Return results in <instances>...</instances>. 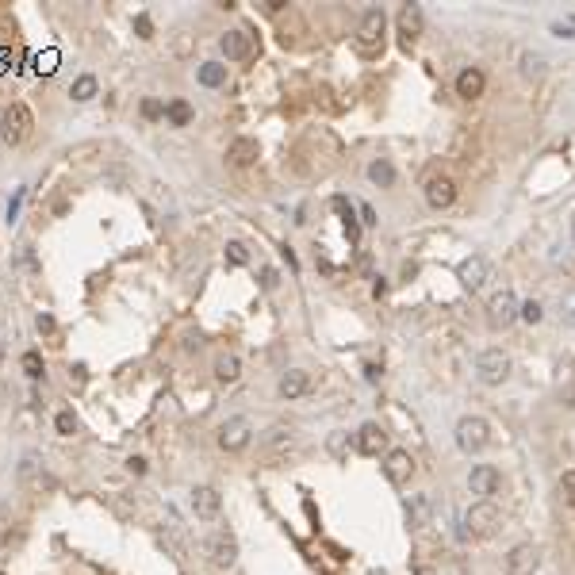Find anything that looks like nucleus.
<instances>
[{
    "mask_svg": "<svg viewBox=\"0 0 575 575\" xmlns=\"http://www.w3.org/2000/svg\"><path fill=\"white\" fill-rule=\"evenodd\" d=\"M498 525H503V510H498L491 498H479V503L468 506V514H464V533L468 537L487 541V537L498 533Z\"/></svg>",
    "mask_w": 575,
    "mask_h": 575,
    "instance_id": "1",
    "label": "nucleus"
},
{
    "mask_svg": "<svg viewBox=\"0 0 575 575\" xmlns=\"http://www.w3.org/2000/svg\"><path fill=\"white\" fill-rule=\"evenodd\" d=\"M31 127H35V116H31V108H27V104H8L4 116H0V138H4L8 146L27 143Z\"/></svg>",
    "mask_w": 575,
    "mask_h": 575,
    "instance_id": "2",
    "label": "nucleus"
},
{
    "mask_svg": "<svg viewBox=\"0 0 575 575\" xmlns=\"http://www.w3.org/2000/svg\"><path fill=\"white\" fill-rule=\"evenodd\" d=\"M487 441H491V426H487V418H479V414H464V418L457 422V445L464 452H484Z\"/></svg>",
    "mask_w": 575,
    "mask_h": 575,
    "instance_id": "3",
    "label": "nucleus"
},
{
    "mask_svg": "<svg viewBox=\"0 0 575 575\" xmlns=\"http://www.w3.org/2000/svg\"><path fill=\"white\" fill-rule=\"evenodd\" d=\"M510 376V357L503 350H484L476 357V380L487 384V388H498V384Z\"/></svg>",
    "mask_w": 575,
    "mask_h": 575,
    "instance_id": "4",
    "label": "nucleus"
},
{
    "mask_svg": "<svg viewBox=\"0 0 575 575\" xmlns=\"http://www.w3.org/2000/svg\"><path fill=\"white\" fill-rule=\"evenodd\" d=\"M16 476H20V484L27 487V491H35V495H50L54 487H58V479L46 472L43 460L35 457V452H27V457L20 460V472H16Z\"/></svg>",
    "mask_w": 575,
    "mask_h": 575,
    "instance_id": "5",
    "label": "nucleus"
},
{
    "mask_svg": "<svg viewBox=\"0 0 575 575\" xmlns=\"http://www.w3.org/2000/svg\"><path fill=\"white\" fill-rule=\"evenodd\" d=\"M250 437H253V426H250V418H226L223 426H219V449L223 452H242L250 445Z\"/></svg>",
    "mask_w": 575,
    "mask_h": 575,
    "instance_id": "6",
    "label": "nucleus"
},
{
    "mask_svg": "<svg viewBox=\"0 0 575 575\" xmlns=\"http://www.w3.org/2000/svg\"><path fill=\"white\" fill-rule=\"evenodd\" d=\"M384 476H388V484L395 487H407L411 484V476H414V457L407 449H388L384 452Z\"/></svg>",
    "mask_w": 575,
    "mask_h": 575,
    "instance_id": "7",
    "label": "nucleus"
},
{
    "mask_svg": "<svg viewBox=\"0 0 575 575\" xmlns=\"http://www.w3.org/2000/svg\"><path fill=\"white\" fill-rule=\"evenodd\" d=\"M537 564H541V549L533 541H522L506 552V575H533Z\"/></svg>",
    "mask_w": 575,
    "mask_h": 575,
    "instance_id": "8",
    "label": "nucleus"
},
{
    "mask_svg": "<svg viewBox=\"0 0 575 575\" xmlns=\"http://www.w3.org/2000/svg\"><path fill=\"white\" fill-rule=\"evenodd\" d=\"M452 200H457V181L452 177H445V173L426 177V203L433 211H445V207H452Z\"/></svg>",
    "mask_w": 575,
    "mask_h": 575,
    "instance_id": "9",
    "label": "nucleus"
},
{
    "mask_svg": "<svg viewBox=\"0 0 575 575\" xmlns=\"http://www.w3.org/2000/svg\"><path fill=\"white\" fill-rule=\"evenodd\" d=\"M518 307H522V303H518V296H514L510 288H503V291H495V296H491L487 315H491L495 326H510L514 318H518Z\"/></svg>",
    "mask_w": 575,
    "mask_h": 575,
    "instance_id": "10",
    "label": "nucleus"
},
{
    "mask_svg": "<svg viewBox=\"0 0 575 575\" xmlns=\"http://www.w3.org/2000/svg\"><path fill=\"white\" fill-rule=\"evenodd\" d=\"M487 272H491V265H487V257H479V253H472V257H464V261H460L457 277H460V284H464L468 291H479V288L487 284Z\"/></svg>",
    "mask_w": 575,
    "mask_h": 575,
    "instance_id": "11",
    "label": "nucleus"
},
{
    "mask_svg": "<svg viewBox=\"0 0 575 575\" xmlns=\"http://www.w3.org/2000/svg\"><path fill=\"white\" fill-rule=\"evenodd\" d=\"M357 449H361L364 457H380V452H388V430H384L380 422H364V426L357 430Z\"/></svg>",
    "mask_w": 575,
    "mask_h": 575,
    "instance_id": "12",
    "label": "nucleus"
},
{
    "mask_svg": "<svg viewBox=\"0 0 575 575\" xmlns=\"http://www.w3.org/2000/svg\"><path fill=\"white\" fill-rule=\"evenodd\" d=\"M468 491L479 495V498H491L498 491V468L495 464H476L468 472Z\"/></svg>",
    "mask_w": 575,
    "mask_h": 575,
    "instance_id": "13",
    "label": "nucleus"
},
{
    "mask_svg": "<svg viewBox=\"0 0 575 575\" xmlns=\"http://www.w3.org/2000/svg\"><path fill=\"white\" fill-rule=\"evenodd\" d=\"M192 510L196 518H203V522H215L223 510V495L215 491V487H196L192 491Z\"/></svg>",
    "mask_w": 575,
    "mask_h": 575,
    "instance_id": "14",
    "label": "nucleus"
},
{
    "mask_svg": "<svg viewBox=\"0 0 575 575\" xmlns=\"http://www.w3.org/2000/svg\"><path fill=\"white\" fill-rule=\"evenodd\" d=\"M219 50L226 54V62H242L253 54V35L250 31H226L219 39Z\"/></svg>",
    "mask_w": 575,
    "mask_h": 575,
    "instance_id": "15",
    "label": "nucleus"
},
{
    "mask_svg": "<svg viewBox=\"0 0 575 575\" xmlns=\"http://www.w3.org/2000/svg\"><path fill=\"white\" fill-rule=\"evenodd\" d=\"M384 23H388V20H384L380 8L364 12V16H361V27H357V43H361L364 50H369V46H376V43L384 39Z\"/></svg>",
    "mask_w": 575,
    "mask_h": 575,
    "instance_id": "16",
    "label": "nucleus"
},
{
    "mask_svg": "<svg viewBox=\"0 0 575 575\" xmlns=\"http://www.w3.org/2000/svg\"><path fill=\"white\" fill-rule=\"evenodd\" d=\"M207 552H211V564L230 568V564L238 560V541H234L230 533H215L211 541H207Z\"/></svg>",
    "mask_w": 575,
    "mask_h": 575,
    "instance_id": "17",
    "label": "nucleus"
},
{
    "mask_svg": "<svg viewBox=\"0 0 575 575\" xmlns=\"http://www.w3.org/2000/svg\"><path fill=\"white\" fill-rule=\"evenodd\" d=\"M261 157V146H257V138H234L230 150H226V162H230L234 169H246L253 165Z\"/></svg>",
    "mask_w": 575,
    "mask_h": 575,
    "instance_id": "18",
    "label": "nucleus"
},
{
    "mask_svg": "<svg viewBox=\"0 0 575 575\" xmlns=\"http://www.w3.org/2000/svg\"><path fill=\"white\" fill-rule=\"evenodd\" d=\"M484 89H487V77H484V69H476V65H468V69H460V73H457V96H464V100H476V96H484Z\"/></svg>",
    "mask_w": 575,
    "mask_h": 575,
    "instance_id": "19",
    "label": "nucleus"
},
{
    "mask_svg": "<svg viewBox=\"0 0 575 575\" xmlns=\"http://www.w3.org/2000/svg\"><path fill=\"white\" fill-rule=\"evenodd\" d=\"M422 27H426V16H422L418 4H403L399 8V35L403 43H414L422 35Z\"/></svg>",
    "mask_w": 575,
    "mask_h": 575,
    "instance_id": "20",
    "label": "nucleus"
},
{
    "mask_svg": "<svg viewBox=\"0 0 575 575\" xmlns=\"http://www.w3.org/2000/svg\"><path fill=\"white\" fill-rule=\"evenodd\" d=\"M277 391L284 395V399H299V395H307V391H311V372H303V369H288L284 376H280Z\"/></svg>",
    "mask_w": 575,
    "mask_h": 575,
    "instance_id": "21",
    "label": "nucleus"
},
{
    "mask_svg": "<svg viewBox=\"0 0 575 575\" xmlns=\"http://www.w3.org/2000/svg\"><path fill=\"white\" fill-rule=\"evenodd\" d=\"M430 518H433V498H430V495H411V503H407V522H411V530H426Z\"/></svg>",
    "mask_w": 575,
    "mask_h": 575,
    "instance_id": "22",
    "label": "nucleus"
},
{
    "mask_svg": "<svg viewBox=\"0 0 575 575\" xmlns=\"http://www.w3.org/2000/svg\"><path fill=\"white\" fill-rule=\"evenodd\" d=\"M265 449H269V457H284V452L296 449V437H291V430H284V426H272L265 433Z\"/></svg>",
    "mask_w": 575,
    "mask_h": 575,
    "instance_id": "23",
    "label": "nucleus"
},
{
    "mask_svg": "<svg viewBox=\"0 0 575 575\" xmlns=\"http://www.w3.org/2000/svg\"><path fill=\"white\" fill-rule=\"evenodd\" d=\"M238 376H242V361L234 353L215 357V380H219V384H234Z\"/></svg>",
    "mask_w": 575,
    "mask_h": 575,
    "instance_id": "24",
    "label": "nucleus"
},
{
    "mask_svg": "<svg viewBox=\"0 0 575 575\" xmlns=\"http://www.w3.org/2000/svg\"><path fill=\"white\" fill-rule=\"evenodd\" d=\"M96 89H100V84H96V77H92V73H81V77L69 84V96L77 100V104H89L92 96H96Z\"/></svg>",
    "mask_w": 575,
    "mask_h": 575,
    "instance_id": "25",
    "label": "nucleus"
},
{
    "mask_svg": "<svg viewBox=\"0 0 575 575\" xmlns=\"http://www.w3.org/2000/svg\"><path fill=\"white\" fill-rule=\"evenodd\" d=\"M165 119L173 127H188V123H192V108H188V100H169L165 104Z\"/></svg>",
    "mask_w": 575,
    "mask_h": 575,
    "instance_id": "26",
    "label": "nucleus"
},
{
    "mask_svg": "<svg viewBox=\"0 0 575 575\" xmlns=\"http://www.w3.org/2000/svg\"><path fill=\"white\" fill-rule=\"evenodd\" d=\"M200 84H207V89H219V84H226V65L223 62H203L200 65Z\"/></svg>",
    "mask_w": 575,
    "mask_h": 575,
    "instance_id": "27",
    "label": "nucleus"
},
{
    "mask_svg": "<svg viewBox=\"0 0 575 575\" xmlns=\"http://www.w3.org/2000/svg\"><path fill=\"white\" fill-rule=\"evenodd\" d=\"M369 181L380 184V188H391V184H395V165L384 162V157H380V162H372V165H369Z\"/></svg>",
    "mask_w": 575,
    "mask_h": 575,
    "instance_id": "28",
    "label": "nucleus"
},
{
    "mask_svg": "<svg viewBox=\"0 0 575 575\" xmlns=\"http://www.w3.org/2000/svg\"><path fill=\"white\" fill-rule=\"evenodd\" d=\"M545 65H549V62H545V54H537V50H525L522 54V73H525V77H541Z\"/></svg>",
    "mask_w": 575,
    "mask_h": 575,
    "instance_id": "29",
    "label": "nucleus"
},
{
    "mask_svg": "<svg viewBox=\"0 0 575 575\" xmlns=\"http://www.w3.org/2000/svg\"><path fill=\"white\" fill-rule=\"evenodd\" d=\"M77 426H81V422H77V414H73V411H58V418H54V430H58L62 437H73V433H77Z\"/></svg>",
    "mask_w": 575,
    "mask_h": 575,
    "instance_id": "30",
    "label": "nucleus"
},
{
    "mask_svg": "<svg viewBox=\"0 0 575 575\" xmlns=\"http://www.w3.org/2000/svg\"><path fill=\"white\" fill-rule=\"evenodd\" d=\"M20 369H23L27 376H31V380H43V372H46L39 353H23V357H20Z\"/></svg>",
    "mask_w": 575,
    "mask_h": 575,
    "instance_id": "31",
    "label": "nucleus"
},
{
    "mask_svg": "<svg viewBox=\"0 0 575 575\" xmlns=\"http://www.w3.org/2000/svg\"><path fill=\"white\" fill-rule=\"evenodd\" d=\"M560 498H564L568 506H575V468L560 476Z\"/></svg>",
    "mask_w": 575,
    "mask_h": 575,
    "instance_id": "32",
    "label": "nucleus"
},
{
    "mask_svg": "<svg viewBox=\"0 0 575 575\" xmlns=\"http://www.w3.org/2000/svg\"><path fill=\"white\" fill-rule=\"evenodd\" d=\"M541 315H545V307L537 303V299H530V303L518 307V318H525V323H541Z\"/></svg>",
    "mask_w": 575,
    "mask_h": 575,
    "instance_id": "33",
    "label": "nucleus"
},
{
    "mask_svg": "<svg viewBox=\"0 0 575 575\" xmlns=\"http://www.w3.org/2000/svg\"><path fill=\"white\" fill-rule=\"evenodd\" d=\"M560 318L568 326H575V291H568V296L560 299Z\"/></svg>",
    "mask_w": 575,
    "mask_h": 575,
    "instance_id": "34",
    "label": "nucleus"
},
{
    "mask_svg": "<svg viewBox=\"0 0 575 575\" xmlns=\"http://www.w3.org/2000/svg\"><path fill=\"white\" fill-rule=\"evenodd\" d=\"M226 257H230L234 265H246L250 253H246V246H242V242H226Z\"/></svg>",
    "mask_w": 575,
    "mask_h": 575,
    "instance_id": "35",
    "label": "nucleus"
},
{
    "mask_svg": "<svg viewBox=\"0 0 575 575\" xmlns=\"http://www.w3.org/2000/svg\"><path fill=\"white\" fill-rule=\"evenodd\" d=\"M277 284H280V272L272 269V265H265V269H261V288H265V291H272Z\"/></svg>",
    "mask_w": 575,
    "mask_h": 575,
    "instance_id": "36",
    "label": "nucleus"
},
{
    "mask_svg": "<svg viewBox=\"0 0 575 575\" xmlns=\"http://www.w3.org/2000/svg\"><path fill=\"white\" fill-rule=\"evenodd\" d=\"M135 31H138V39H154V23H150V16H138Z\"/></svg>",
    "mask_w": 575,
    "mask_h": 575,
    "instance_id": "37",
    "label": "nucleus"
},
{
    "mask_svg": "<svg viewBox=\"0 0 575 575\" xmlns=\"http://www.w3.org/2000/svg\"><path fill=\"white\" fill-rule=\"evenodd\" d=\"M143 116H146V119H162L165 108H162L157 100H143Z\"/></svg>",
    "mask_w": 575,
    "mask_h": 575,
    "instance_id": "38",
    "label": "nucleus"
},
{
    "mask_svg": "<svg viewBox=\"0 0 575 575\" xmlns=\"http://www.w3.org/2000/svg\"><path fill=\"white\" fill-rule=\"evenodd\" d=\"M20 203H23V188H20V192H16V196H12V200H8V223H12L16 215H20Z\"/></svg>",
    "mask_w": 575,
    "mask_h": 575,
    "instance_id": "39",
    "label": "nucleus"
},
{
    "mask_svg": "<svg viewBox=\"0 0 575 575\" xmlns=\"http://www.w3.org/2000/svg\"><path fill=\"white\" fill-rule=\"evenodd\" d=\"M380 376H384V364H364V380L369 384H380Z\"/></svg>",
    "mask_w": 575,
    "mask_h": 575,
    "instance_id": "40",
    "label": "nucleus"
},
{
    "mask_svg": "<svg viewBox=\"0 0 575 575\" xmlns=\"http://www.w3.org/2000/svg\"><path fill=\"white\" fill-rule=\"evenodd\" d=\"M330 452H337V457L345 452V433H334V437H330Z\"/></svg>",
    "mask_w": 575,
    "mask_h": 575,
    "instance_id": "41",
    "label": "nucleus"
},
{
    "mask_svg": "<svg viewBox=\"0 0 575 575\" xmlns=\"http://www.w3.org/2000/svg\"><path fill=\"white\" fill-rule=\"evenodd\" d=\"M127 468H130L135 476H143V472H146V460H143V457H130V460H127Z\"/></svg>",
    "mask_w": 575,
    "mask_h": 575,
    "instance_id": "42",
    "label": "nucleus"
},
{
    "mask_svg": "<svg viewBox=\"0 0 575 575\" xmlns=\"http://www.w3.org/2000/svg\"><path fill=\"white\" fill-rule=\"evenodd\" d=\"M39 330H43V334H54V318L50 315H39Z\"/></svg>",
    "mask_w": 575,
    "mask_h": 575,
    "instance_id": "43",
    "label": "nucleus"
},
{
    "mask_svg": "<svg viewBox=\"0 0 575 575\" xmlns=\"http://www.w3.org/2000/svg\"><path fill=\"white\" fill-rule=\"evenodd\" d=\"M372 291H376V299H380V296H388V280H376V284H372Z\"/></svg>",
    "mask_w": 575,
    "mask_h": 575,
    "instance_id": "44",
    "label": "nucleus"
},
{
    "mask_svg": "<svg viewBox=\"0 0 575 575\" xmlns=\"http://www.w3.org/2000/svg\"><path fill=\"white\" fill-rule=\"evenodd\" d=\"M361 215H364V223H369V226L376 223V211H372V207H369V203H364V207H361Z\"/></svg>",
    "mask_w": 575,
    "mask_h": 575,
    "instance_id": "45",
    "label": "nucleus"
},
{
    "mask_svg": "<svg viewBox=\"0 0 575 575\" xmlns=\"http://www.w3.org/2000/svg\"><path fill=\"white\" fill-rule=\"evenodd\" d=\"M414 575H433V571H430V568H418V571H414Z\"/></svg>",
    "mask_w": 575,
    "mask_h": 575,
    "instance_id": "46",
    "label": "nucleus"
},
{
    "mask_svg": "<svg viewBox=\"0 0 575 575\" xmlns=\"http://www.w3.org/2000/svg\"><path fill=\"white\" fill-rule=\"evenodd\" d=\"M0 364H4V342H0Z\"/></svg>",
    "mask_w": 575,
    "mask_h": 575,
    "instance_id": "47",
    "label": "nucleus"
},
{
    "mask_svg": "<svg viewBox=\"0 0 575 575\" xmlns=\"http://www.w3.org/2000/svg\"><path fill=\"white\" fill-rule=\"evenodd\" d=\"M571 238H575V215H571Z\"/></svg>",
    "mask_w": 575,
    "mask_h": 575,
    "instance_id": "48",
    "label": "nucleus"
},
{
    "mask_svg": "<svg viewBox=\"0 0 575 575\" xmlns=\"http://www.w3.org/2000/svg\"><path fill=\"white\" fill-rule=\"evenodd\" d=\"M0 575H4V568H0Z\"/></svg>",
    "mask_w": 575,
    "mask_h": 575,
    "instance_id": "49",
    "label": "nucleus"
}]
</instances>
